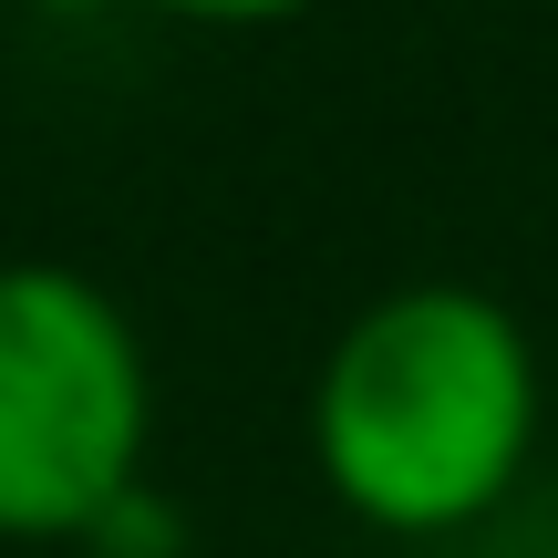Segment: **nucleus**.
Wrapping results in <instances>:
<instances>
[{"label":"nucleus","instance_id":"1","mask_svg":"<svg viewBox=\"0 0 558 558\" xmlns=\"http://www.w3.org/2000/svg\"><path fill=\"white\" fill-rule=\"evenodd\" d=\"M548 373L527 320L476 279L373 290L311 373V465L383 538H465L538 456Z\"/></svg>","mask_w":558,"mask_h":558},{"label":"nucleus","instance_id":"2","mask_svg":"<svg viewBox=\"0 0 558 558\" xmlns=\"http://www.w3.org/2000/svg\"><path fill=\"white\" fill-rule=\"evenodd\" d=\"M156 445V362L94 269L0 259V538L52 548L145 486Z\"/></svg>","mask_w":558,"mask_h":558},{"label":"nucleus","instance_id":"3","mask_svg":"<svg viewBox=\"0 0 558 558\" xmlns=\"http://www.w3.org/2000/svg\"><path fill=\"white\" fill-rule=\"evenodd\" d=\"M83 548H94V558H186V518L156 497V486H124V497L94 518Z\"/></svg>","mask_w":558,"mask_h":558},{"label":"nucleus","instance_id":"4","mask_svg":"<svg viewBox=\"0 0 558 558\" xmlns=\"http://www.w3.org/2000/svg\"><path fill=\"white\" fill-rule=\"evenodd\" d=\"M145 11L207 21V32H259V21H300V11H320V0H145Z\"/></svg>","mask_w":558,"mask_h":558},{"label":"nucleus","instance_id":"5","mask_svg":"<svg viewBox=\"0 0 558 558\" xmlns=\"http://www.w3.org/2000/svg\"><path fill=\"white\" fill-rule=\"evenodd\" d=\"M456 558H518V548H456Z\"/></svg>","mask_w":558,"mask_h":558},{"label":"nucleus","instance_id":"6","mask_svg":"<svg viewBox=\"0 0 558 558\" xmlns=\"http://www.w3.org/2000/svg\"><path fill=\"white\" fill-rule=\"evenodd\" d=\"M41 11H94V0H41Z\"/></svg>","mask_w":558,"mask_h":558}]
</instances>
